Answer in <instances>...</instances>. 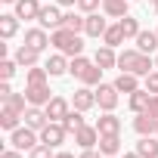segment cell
<instances>
[{
  "label": "cell",
  "mask_w": 158,
  "mask_h": 158,
  "mask_svg": "<svg viewBox=\"0 0 158 158\" xmlns=\"http://www.w3.org/2000/svg\"><path fill=\"white\" fill-rule=\"evenodd\" d=\"M37 143H40V133H37L34 127H28V124H25V127H16V130L10 133V146L19 149V152H31Z\"/></svg>",
  "instance_id": "cell-1"
},
{
  "label": "cell",
  "mask_w": 158,
  "mask_h": 158,
  "mask_svg": "<svg viewBox=\"0 0 158 158\" xmlns=\"http://www.w3.org/2000/svg\"><path fill=\"white\" fill-rule=\"evenodd\" d=\"M62 22H65V13L59 10V3L40 6V16H37V25H40V28H47V31H56V28H62Z\"/></svg>",
  "instance_id": "cell-2"
},
{
  "label": "cell",
  "mask_w": 158,
  "mask_h": 158,
  "mask_svg": "<svg viewBox=\"0 0 158 158\" xmlns=\"http://www.w3.org/2000/svg\"><path fill=\"white\" fill-rule=\"evenodd\" d=\"M65 139H68V130H65L62 121H50V124L40 130V143H47L50 149H59Z\"/></svg>",
  "instance_id": "cell-3"
},
{
  "label": "cell",
  "mask_w": 158,
  "mask_h": 158,
  "mask_svg": "<svg viewBox=\"0 0 158 158\" xmlns=\"http://www.w3.org/2000/svg\"><path fill=\"white\" fill-rule=\"evenodd\" d=\"M96 106L102 112H115V106H118V87L115 84H99L96 87Z\"/></svg>",
  "instance_id": "cell-4"
},
{
  "label": "cell",
  "mask_w": 158,
  "mask_h": 158,
  "mask_svg": "<svg viewBox=\"0 0 158 158\" xmlns=\"http://www.w3.org/2000/svg\"><path fill=\"white\" fill-rule=\"evenodd\" d=\"M133 130H136V136H155V133H158V118L149 115V112H136Z\"/></svg>",
  "instance_id": "cell-5"
},
{
  "label": "cell",
  "mask_w": 158,
  "mask_h": 158,
  "mask_svg": "<svg viewBox=\"0 0 158 158\" xmlns=\"http://www.w3.org/2000/svg\"><path fill=\"white\" fill-rule=\"evenodd\" d=\"M74 143L81 146V149H96L99 146V127L96 124H84L81 130L74 133Z\"/></svg>",
  "instance_id": "cell-6"
},
{
  "label": "cell",
  "mask_w": 158,
  "mask_h": 158,
  "mask_svg": "<svg viewBox=\"0 0 158 158\" xmlns=\"http://www.w3.org/2000/svg\"><path fill=\"white\" fill-rule=\"evenodd\" d=\"M25 96H28V106H47L53 99L47 84H25Z\"/></svg>",
  "instance_id": "cell-7"
},
{
  "label": "cell",
  "mask_w": 158,
  "mask_h": 158,
  "mask_svg": "<svg viewBox=\"0 0 158 158\" xmlns=\"http://www.w3.org/2000/svg\"><path fill=\"white\" fill-rule=\"evenodd\" d=\"M71 106H74V109H81V112H90V109L96 106V90H90L87 84H84V87H77L74 96H71Z\"/></svg>",
  "instance_id": "cell-8"
},
{
  "label": "cell",
  "mask_w": 158,
  "mask_h": 158,
  "mask_svg": "<svg viewBox=\"0 0 158 158\" xmlns=\"http://www.w3.org/2000/svg\"><path fill=\"white\" fill-rule=\"evenodd\" d=\"M44 109H47V118H50V121H62V118L71 112V102H68L65 96H53Z\"/></svg>",
  "instance_id": "cell-9"
},
{
  "label": "cell",
  "mask_w": 158,
  "mask_h": 158,
  "mask_svg": "<svg viewBox=\"0 0 158 158\" xmlns=\"http://www.w3.org/2000/svg\"><path fill=\"white\" fill-rule=\"evenodd\" d=\"M22 118H25V124H28V127H34L37 133L50 124V118H47V109H44V106H28V112H25Z\"/></svg>",
  "instance_id": "cell-10"
},
{
  "label": "cell",
  "mask_w": 158,
  "mask_h": 158,
  "mask_svg": "<svg viewBox=\"0 0 158 158\" xmlns=\"http://www.w3.org/2000/svg\"><path fill=\"white\" fill-rule=\"evenodd\" d=\"M25 44L34 47L37 53H44V50L50 47V34H47V28H40V25H37V28H28V31H25Z\"/></svg>",
  "instance_id": "cell-11"
},
{
  "label": "cell",
  "mask_w": 158,
  "mask_h": 158,
  "mask_svg": "<svg viewBox=\"0 0 158 158\" xmlns=\"http://www.w3.org/2000/svg\"><path fill=\"white\" fill-rule=\"evenodd\" d=\"M106 28H109L106 16L90 13V16H87V25H84V34H87V37H102V34H106Z\"/></svg>",
  "instance_id": "cell-12"
},
{
  "label": "cell",
  "mask_w": 158,
  "mask_h": 158,
  "mask_svg": "<svg viewBox=\"0 0 158 158\" xmlns=\"http://www.w3.org/2000/svg\"><path fill=\"white\" fill-rule=\"evenodd\" d=\"M74 37H77V34H74V31H68L65 25H62V28H56V31H50V44H53L59 53H65V50L71 47V40H74Z\"/></svg>",
  "instance_id": "cell-13"
},
{
  "label": "cell",
  "mask_w": 158,
  "mask_h": 158,
  "mask_svg": "<svg viewBox=\"0 0 158 158\" xmlns=\"http://www.w3.org/2000/svg\"><path fill=\"white\" fill-rule=\"evenodd\" d=\"M93 62L99 65V68H118V53H115V47H99L96 53H93Z\"/></svg>",
  "instance_id": "cell-14"
},
{
  "label": "cell",
  "mask_w": 158,
  "mask_h": 158,
  "mask_svg": "<svg viewBox=\"0 0 158 158\" xmlns=\"http://www.w3.org/2000/svg\"><path fill=\"white\" fill-rule=\"evenodd\" d=\"M106 158L121 152V133H99V146H96Z\"/></svg>",
  "instance_id": "cell-15"
},
{
  "label": "cell",
  "mask_w": 158,
  "mask_h": 158,
  "mask_svg": "<svg viewBox=\"0 0 158 158\" xmlns=\"http://www.w3.org/2000/svg\"><path fill=\"white\" fill-rule=\"evenodd\" d=\"M13 6H16V16H19V19H25V22L40 16V0H16Z\"/></svg>",
  "instance_id": "cell-16"
},
{
  "label": "cell",
  "mask_w": 158,
  "mask_h": 158,
  "mask_svg": "<svg viewBox=\"0 0 158 158\" xmlns=\"http://www.w3.org/2000/svg\"><path fill=\"white\" fill-rule=\"evenodd\" d=\"M19 121H22V112H16L13 106H6V102H3V109H0V127H3V130H10V133H13L16 127H22Z\"/></svg>",
  "instance_id": "cell-17"
},
{
  "label": "cell",
  "mask_w": 158,
  "mask_h": 158,
  "mask_svg": "<svg viewBox=\"0 0 158 158\" xmlns=\"http://www.w3.org/2000/svg\"><path fill=\"white\" fill-rule=\"evenodd\" d=\"M136 50L139 53H158V31H139L136 34Z\"/></svg>",
  "instance_id": "cell-18"
},
{
  "label": "cell",
  "mask_w": 158,
  "mask_h": 158,
  "mask_svg": "<svg viewBox=\"0 0 158 158\" xmlns=\"http://www.w3.org/2000/svg\"><path fill=\"white\" fill-rule=\"evenodd\" d=\"M115 87H118V93H133V90H139V74L121 71V74L115 77Z\"/></svg>",
  "instance_id": "cell-19"
},
{
  "label": "cell",
  "mask_w": 158,
  "mask_h": 158,
  "mask_svg": "<svg viewBox=\"0 0 158 158\" xmlns=\"http://www.w3.org/2000/svg\"><path fill=\"white\" fill-rule=\"evenodd\" d=\"M19 16L16 13H3V16H0V37H3V40H10V37H16V31H19Z\"/></svg>",
  "instance_id": "cell-20"
},
{
  "label": "cell",
  "mask_w": 158,
  "mask_h": 158,
  "mask_svg": "<svg viewBox=\"0 0 158 158\" xmlns=\"http://www.w3.org/2000/svg\"><path fill=\"white\" fill-rule=\"evenodd\" d=\"M22 68H31V65H37V59H40V53L34 50V47H28V44H22L19 50H16V56H13Z\"/></svg>",
  "instance_id": "cell-21"
},
{
  "label": "cell",
  "mask_w": 158,
  "mask_h": 158,
  "mask_svg": "<svg viewBox=\"0 0 158 158\" xmlns=\"http://www.w3.org/2000/svg\"><path fill=\"white\" fill-rule=\"evenodd\" d=\"M47 71H50V77H62L68 71V56L65 53H53L47 59Z\"/></svg>",
  "instance_id": "cell-22"
},
{
  "label": "cell",
  "mask_w": 158,
  "mask_h": 158,
  "mask_svg": "<svg viewBox=\"0 0 158 158\" xmlns=\"http://www.w3.org/2000/svg\"><path fill=\"white\" fill-rule=\"evenodd\" d=\"M149 90L146 87H139V90H133V93H127V106H130V112L136 115V112H146V106H149Z\"/></svg>",
  "instance_id": "cell-23"
},
{
  "label": "cell",
  "mask_w": 158,
  "mask_h": 158,
  "mask_svg": "<svg viewBox=\"0 0 158 158\" xmlns=\"http://www.w3.org/2000/svg\"><path fill=\"white\" fill-rule=\"evenodd\" d=\"M96 127H99V133H121V118L115 112H102V118L96 121Z\"/></svg>",
  "instance_id": "cell-24"
},
{
  "label": "cell",
  "mask_w": 158,
  "mask_h": 158,
  "mask_svg": "<svg viewBox=\"0 0 158 158\" xmlns=\"http://www.w3.org/2000/svg\"><path fill=\"white\" fill-rule=\"evenodd\" d=\"M90 65H93V59H87L84 53H81V56H71V59H68V74L81 81V77H84V71H87Z\"/></svg>",
  "instance_id": "cell-25"
},
{
  "label": "cell",
  "mask_w": 158,
  "mask_h": 158,
  "mask_svg": "<svg viewBox=\"0 0 158 158\" xmlns=\"http://www.w3.org/2000/svg\"><path fill=\"white\" fill-rule=\"evenodd\" d=\"M136 152H139L143 158H158V136H139Z\"/></svg>",
  "instance_id": "cell-26"
},
{
  "label": "cell",
  "mask_w": 158,
  "mask_h": 158,
  "mask_svg": "<svg viewBox=\"0 0 158 158\" xmlns=\"http://www.w3.org/2000/svg\"><path fill=\"white\" fill-rule=\"evenodd\" d=\"M47 81H50L47 65H31V68H25V84H47Z\"/></svg>",
  "instance_id": "cell-27"
},
{
  "label": "cell",
  "mask_w": 158,
  "mask_h": 158,
  "mask_svg": "<svg viewBox=\"0 0 158 158\" xmlns=\"http://www.w3.org/2000/svg\"><path fill=\"white\" fill-rule=\"evenodd\" d=\"M127 3H130V0H106V3H102V13L112 16V19H124V16H127Z\"/></svg>",
  "instance_id": "cell-28"
},
{
  "label": "cell",
  "mask_w": 158,
  "mask_h": 158,
  "mask_svg": "<svg viewBox=\"0 0 158 158\" xmlns=\"http://www.w3.org/2000/svg\"><path fill=\"white\" fill-rule=\"evenodd\" d=\"M62 124H65V130H68V133H77L87 121H84V112H81V109H71V112L62 118Z\"/></svg>",
  "instance_id": "cell-29"
},
{
  "label": "cell",
  "mask_w": 158,
  "mask_h": 158,
  "mask_svg": "<svg viewBox=\"0 0 158 158\" xmlns=\"http://www.w3.org/2000/svg\"><path fill=\"white\" fill-rule=\"evenodd\" d=\"M118 25H121V31H124V37H127V40H136V34L143 31V28H139V19H133L130 13H127L124 19H118Z\"/></svg>",
  "instance_id": "cell-30"
},
{
  "label": "cell",
  "mask_w": 158,
  "mask_h": 158,
  "mask_svg": "<svg viewBox=\"0 0 158 158\" xmlns=\"http://www.w3.org/2000/svg\"><path fill=\"white\" fill-rule=\"evenodd\" d=\"M68 31H74V34H81L84 31V25H87V16H81V13H74V10H68L65 13V22H62Z\"/></svg>",
  "instance_id": "cell-31"
},
{
  "label": "cell",
  "mask_w": 158,
  "mask_h": 158,
  "mask_svg": "<svg viewBox=\"0 0 158 158\" xmlns=\"http://www.w3.org/2000/svg\"><path fill=\"white\" fill-rule=\"evenodd\" d=\"M127 37H124V31H121V25H109L106 28V34H102V44L106 47H121Z\"/></svg>",
  "instance_id": "cell-32"
},
{
  "label": "cell",
  "mask_w": 158,
  "mask_h": 158,
  "mask_svg": "<svg viewBox=\"0 0 158 158\" xmlns=\"http://www.w3.org/2000/svg\"><path fill=\"white\" fill-rule=\"evenodd\" d=\"M149 71H155V59H152L149 53H139V56H136V62H133V74L146 77Z\"/></svg>",
  "instance_id": "cell-33"
},
{
  "label": "cell",
  "mask_w": 158,
  "mask_h": 158,
  "mask_svg": "<svg viewBox=\"0 0 158 158\" xmlns=\"http://www.w3.org/2000/svg\"><path fill=\"white\" fill-rule=\"evenodd\" d=\"M136 56H139V50H121V53H118V68H121V71H133Z\"/></svg>",
  "instance_id": "cell-34"
},
{
  "label": "cell",
  "mask_w": 158,
  "mask_h": 158,
  "mask_svg": "<svg viewBox=\"0 0 158 158\" xmlns=\"http://www.w3.org/2000/svg\"><path fill=\"white\" fill-rule=\"evenodd\" d=\"M16 68H19L16 59H0V81H13V77H16Z\"/></svg>",
  "instance_id": "cell-35"
},
{
  "label": "cell",
  "mask_w": 158,
  "mask_h": 158,
  "mask_svg": "<svg viewBox=\"0 0 158 158\" xmlns=\"http://www.w3.org/2000/svg\"><path fill=\"white\" fill-rule=\"evenodd\" d=\"M28 158H56V149H50L47 143H37V146L28 152Z\"/></svg>",
  "instance_id": "cell-36"
},
{
  "label": "cell",
  "mask_w": 158,
  "mask_h": 158,
  "mask_svg": "<svg viewBox=\"0 0 158 158\" xmlns=\"http://www.w3.org/2000/svg\"><path fill=\"white\" fill-rule=\"evenodd\" d=\"M102 6V0H77V10H81L84 16H90V13H96Z\"/></svg>",
  "instance_id": "cell-37"
},
{
  "label": "cell",
  "mask_w": 158,
  "mask_h": 158,
  "mask_svg": "<svg viewBox=\"0 0 158 158\" xmlns=\"http://www.w3.org/2000/svg\"><path fill=\"white\" fill-rule=\"evenodd\" d=\"M143 87H146L149 93H158V68H155V71H149V74L143 77Z\"/></svg>",
  "instance_id": "cell-38"
},
{
  "label": "cell",
  "mask_w": 158,
  "mask_h": 158,
  "mask_svg": "<svg viewBox=\"0 0 158 158\" xmlns=\"http://www.w3.org/2000/svg\"><path fill=\"white\" fill-rule=\"evenodd\" d=\"M13 93H16V90L10 87V81H0V99H3V102H6V99H10Z\"/></svg>",
  "instance_id": "cell-39"
},
{
  "label": "cell",
  "mask_w": 158,
  "mask_h": 158,
  "mask_svg": "<svg viewBox=\"0 0 158 158\" xmlns=\"http://www.w3.org/2000/svg\"><path fill=\"white\" fill-rule=\"evenodd\" d=\"M146 112L158 118V93H152V96H149V106H146Z\"/></svg>",
  "instance_id": "cell-40"
},
{
  "label": "cell",
  "mask_w": 158,
  "mask_h": 158,
  "mask_svg": "<svg viewBox=\"0 0 158 158\" xmlns=\"http://www.w3.org/2000/svg\"><path fill=\"white\" fill-rule=\"evenodd\" d=\"M77 158H106L99 149H81V155H77Z\"/></svg>",
  "instance_id": "cell-41"
},
{
  "label": "cell",
  "mask_w": 158,
  "mask_h": 158,
  "mask_svg": "<svg viewBox=\"0 0 158 158\" xmlns=\"http://www.w3.org/2000/svg\"><path fill=\"white\" fill-rule=\"evenodd\" d=\"M0 158H22V152H19V149H13V146H10V149H3V155H0Z\"/></svg>",
  "instance_id": "cell-42"
},
{
  "label": "cell",
  "mask_w": 158,
  "mask_h": 158,
  "mask_svg": "<svg viewBox=\"0 0 158 158\" xmlns=\"http://www.w3.org/2000/svg\"><path fill=\"white\" fill-rule=\"evenodd\" d=\"M56 3L65 6V10H74V6H77V0H56Z\"/></svg>",
  "instance_id": "cell-43"
},
{
  "label": "cell",
  "mask_w": 158,
  "mask_h": 158,
  "mask_svg": "<svg viewBox=\"0 0 158 158\" xmlns=\"http://www.w3.org/2000/svg\"><path fill=\"white\" fill-rule=\"evenodd\" d=\"M124 158H143V155H139V152L133 149V152H124Z\"/></svg>",
  "instance_id": "cell-44"
},
{
  "label": "cell",
  "mask_w": 158,
  "mask_h": 158,
  "mask_svg": "<svg viewBox=\"0 0 158 158\" xmlns=\"http://www.w3.org/2000/svg\"><path fill=\"white\" fill-rule=\"evenodd\" d=\"M56 158H74L71 152H56Z\"/></svg>",
  "instance_id": "cell-45"
},
{
  "label": "cell",
  "mask_w": 158,
  "mask_h": 158,
  "mask_svg": "<svg viewBox=\"0 0 158 158\" xmlns=\"http://www.w3.org/2000/svg\"><path fill=\"white\" fill-rule=\"evenodd\" d=\"M155 68H158V53H155Z\"/></svg>",
  "instance_id": "cell-46"
},
{
  "label": "cell",
  "mask_w": 158,
  "mask_h": 158,
  "mask_svg": "<svg viewBox=\"0 0 158 158\" xmlns=\"http://www.w3.org/2000/svg\"><path fill=\"white\" fill-rule=\"evenodd\" d=\"M3 3H16V0H3Z\"/></svg>",
  "instance_id": "cell-47"
},
{
  "label": "cell",
  "mask_w": 158,
  "mask_h": 158,
  "mask_svg": "<svg viewBox=\"0 0 158 158\" xmlns=\"http://www.w3.org/2000/svg\"><path fill=\"white\" fill-rule=\"evenodd\" d=\"M152 3H155V6H158V0H152Z\"/></svg>",
  "instance_id": "cell-48"
},
{
  "label": "cell",
  "mask_w": 158,
  "mask_h": 158,
  "mask_svg": "<svg viewBox=\"0 0 158 158\" xmlns=\"http://www.w3.org/2000/svg\"><path fill=\"white\" fill-rule=\"evenodd\" d=\"M109 158H118V155H109Z\"/></svg>",
  "instance_id": "cell-49"
},
{
  "label": "cell",
  "mask_w": 158,
  "mask_h": 158,
  "mask_svg": "<svg viewBox=\"0 0 158 158\" xmlns=\"http://www.w3.org/2000/svg\"><path fill=\"white\" fill-rule=\"evenodd\" d=\"M155 13H158V6H155Z\"/></svg>",
  "instance_id": "cell-50"
},
{
  "label": "cell",
  "mask_w": 158,
  "mask_h": 158,
  "mask_svg": "<svg viewBox=\"0 0 158 158\" xmlns=\"http://www.w3.org/2000/svg\"><path fill=\"white\" fill-rule=\"evenodd\" d=\"M102 3H106V0H102Z\"/></svg>",
  "instance_id": "cell-51"
},
{
  "label": "cell",
  "mask_w": 158,
  "mask_h": 158,
  "mask_svg": "<svg viewBox=\"0 0 158 158\" xmlns=\"http://www.w3.org/2000/svg\"><path fill=\"white\" fill-rule=\"evenodd\" d=\"M155 31H158V28H155Z\"/></svg>",
  "instance_id": "cell-52"
},
{
  "label": "cell",
  "mask_w": 158,
  "mask_h": 158,
  "mask_svg": "<svg viewBox=\"0 0 158 158\" xmlns=\"http://www.w3.org/2000/svg\"><path fill=\"white\" fill-rule=\"evenodd\" d=\"M155 136H158V133H155Z\"/></svg>",
  "instance_id": "cell-53"
}]
</instances>
